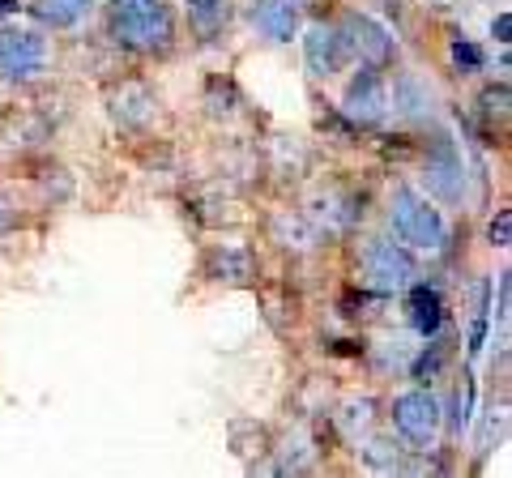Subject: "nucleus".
I'll list each match as a JSON object with an SVG mask.
<instances>
[{"label": "nucleus", "instance_id": "1", "mask_svg": "<svg viewBox=\"0 0 512 478\" xmlns=\"http://www.w3.org/2000/svg\"><path fill=\"white\" fill-rule=\"evenodd\" d=\"M389 222H393V235L402 239V244H410V248H423V252H440L444 248V218H440L436 205L419 193V188H410V184L393 188Z\"/></svg>", "mask_w": 512, "mask_h": 478}, {"label": "nucleus", "instance_id": "2", "mask_svg": "<svg viewBox=\"0 0 512 478\" xmlns=\"http://www.w3.org/2000/svg\"><path fill=\"white\" fill-rule=\"evenodd\" d=\"M111 39L133 52H167L175 39V18L158 0L137 9H111Z\"/></svg>", "mask_w": 512, "mask_h": 478}, {"label": "nucleus", "instance_id": "3", "mask_svg": "<svg viewBox=\"0 0 512 478\" xmlns=\"http://www.w3.org/2000/svg\"><path fill=\"white\" fill-rule=\"evenodd\" d=\"M363 278H367V286H376V291H406L414 282V261L393 239H372V244L363 248Z\"/></svg>", "mask_w": 512, "mask_h": 478}, {"label": "nucleus", "instance_id": "4", "mask_svg": "<svg viewBox=\"0 0 512 478\" xmlns=\"http://www.w3.org/2000/svg\"><path fill=\"white\" fill-rule=\"evenodd\" d=\"M47 69V39L39 30H0V77L30 82Z\"/></svg>", "mask_w": 512, "mask_h": 478}, {"label": "nucleus", "instance_id": "5", "mask_svg": "<svg viewBox=\"0 0 512 478\" xmlns=\"http://www.w3.org/2000/svg\"><path fill=\"white\" fill-rule=\"evenodd\" d=\"M393 423L410 444H431L440 432V402L427 389H410L393 402Z\"/></svg>", "mask_w": 512, "mask_h": 478}, {"label": "nucleus", "instance_id": "6", "mask_svg": "<svg viewBox=\"0 0 512 478\" xmlns=\"http://www.w3.org/2000/svg\"><path fill=\"white\" fill-rule=\"evenodd\" d=\"M338 30H342V39H346L350 52H355L359 60H367L372 69L393 65L397 43H393V35H389V30H384L376 18H367V13H350V18H346Z\"/></svg>", "mask_w": 512, "mask_h": 478}, {"label": "nucleus", "instance_id": "7", "mask_svg": "<svg viewBox=\"0 0 512 478\" xmlns=\"http://www.w3.org/2000/svg\"><path fill=\"white\" fill-rule=\"evenodd\" d=\"M342 107H346V116H350V120H355V124H367V129L384 120V111H389V86L380 82V73H376L372 65L359 69L355 77H350Z\"/></svg>", "mask_w": 512, "mask_h": 478}, {"label": "nucleus", "instance_id": "8", "mask_svg": "<svg viewBox=\"0 0 512 478\" xmlns=\"http://www.w3.org/2000/svg\"><path fill=\"white\" fill-rule=\"evenodd\" d=\"M350 60V47L342 39L338 26H312L308 39H303V65H308L312 77L320 82H329V77H338Z\"/></svg>", "mask_w": 512, "mask_h": 478}, {"label": "nucleus", "instance_id": "9", "mask_svg": "<svg viewBox=\"0 0 512 478\" xmlns=\"http://www.w3.org/2000/svg\"><path fill=\"white\" fill-rule=\"evenodd\" d=\"M427 188L448 205L466 197V167H461V154L453 150L448 137H440L436 150L427 154Z\"/></svg>", "mask_w": 512, "mask_h": 478}, {"label": "nucleus", "instance_id": "10", "mask_svg": "<svg viewBox=\"0 0 512 478\" xmlns=\"http://www.w3.org/2000/svg\"><path fill=\"white\" fill-rule=\"evenodd\" d=\"M248 22L256 26V35L269 39V43H291L295 30H299L295 0H252Z\"/></svg>", "mask_w": 512, "mask_h": 478}, {"label": "nucleus", "instance_id": "11", "mask_svg": "<svg viewBox=\"0 0 512 478\" xmlns=\"http://www.w3.org/2000/svg\"><path fill=\"white\" fill-rule=\"evenodd\" d=\"M393 107H397V116H406V120H431L436 94H431V86L423 82V77L397 73L393 77Z\"/></svg>", "mask_w": 512, "mask_h": 478}, {"label": "nucleus", "instance_id": "12", "mask_svg": "<svg viewBox=\"0 0 512 478\" xmlns=\"http://www.w3.org/2000/svg\"><path fill=\"white\" fill-rule=\"evenodd\" d=\"M94 0H35L30 5V13L43 22V26H52V30H64V26H77L90 13Z\"/></svg>", "mask_w": 512, "mask_h": 478}, {"label": "nucleus", "instance_id": "13", "mask_svg": "<svg viewBox=\"0 0 512 478\" xmlns=\"http://www.w3.org/2000/svg\"><path fill=\"white\" fill-rule=\"evenodd\" d=\"M406 308H410V325L419 333H436L440 321H444V304H440V295L431 291V286H410Z\"/></svg>", "mask_w": 512, "mask_h": 478}, {"label": "nucleus", "instance_id": "14", "mask_svg": "<svg viewBox=\"0 0 512 478\" xmlns=\"http://www.w3.org/2000/svg\"><path fill=\"white\" fill-rule=\"evenodd\" d=\"M453 60H457V69H466V73L483 69V52H478L470 39H457V43H453Z\"/></svg>", "mask_w": 512, "mask_h": 478}, {"label": "nucleus", "instance_id": "15", "mask_svg": "<svg viewBox=\"0 0 512 478\" xmlns=\"http://www.w3.org/2000/svg\"><path fill=\"white\" fill-rule=\"evenodd\" d=\"M444 363V346H431V355L419 359V368H414V376H431Z\"/></svg>", "mask_w": 512, "mask_h": 478}, {"label": "nucleus", "instance_id": "16", "mask_svg": "<svg viewBox=\"0 0 512 478\" xmlns=\"http://www.w3.org/2000/svg\"><path fill=\"white\" fill-rule=\"evenodd\" d=\"M491 244H508V214H500V222H491Z\"/></svg>", "mask_w": 512, "mask_h": 478}, {"label": "nucleus", "instance_id": "17", "mask_svg": "<svg viewBox=\"0 0 512 478\" xmlns=\"http://www.w3.org/2000/svg\"><path fill=\"white\" fill-rule=\"evenodd\" d=\"M508 30H512V18H508V13H504V18H500V22H495V35H500V43H508Z\"/></svg>", "mask_w": 512, "mask_h": 478}, {"label": "nucleus", "instance_id": "18", "mask_svg": "<svg viewBox=\"0 0 512 478\" xmlns=\"http://www.w3.org/2000/svg\"><path fill=\"white\" fill-rule=\"evenodd\" d=\"M111 9H137V5H150V0H107Z\"/></svg>", "mask_w": 512, "mask_h": 478}, {"label": "nucleus", "instance_id": "19", "mask_svg": "<svg viewBox=\"0 0 512 478\" xmlns=\"http://www.w3.org/2000/svg\"><path fill=\"white\" fill-rule=\"evenodd\" d=\"M18 9V0H0V18H5V13H13Z\"/></svg>", "mask_w": 512, "mask_h": 478}, {"label": "nucleus", "instance_id": "20", "mask_svg": "<svg viewBox=\"0 0 512 478\" xmlns=\"http://www.w3.org/2000/svg\"><path fill=\"white\" fill-rule=\"evenodd\" d=\"M295 5H299V0H295Z\"/></svg>", "mask_w": 512, "mask_h": 478}]
</instances>
